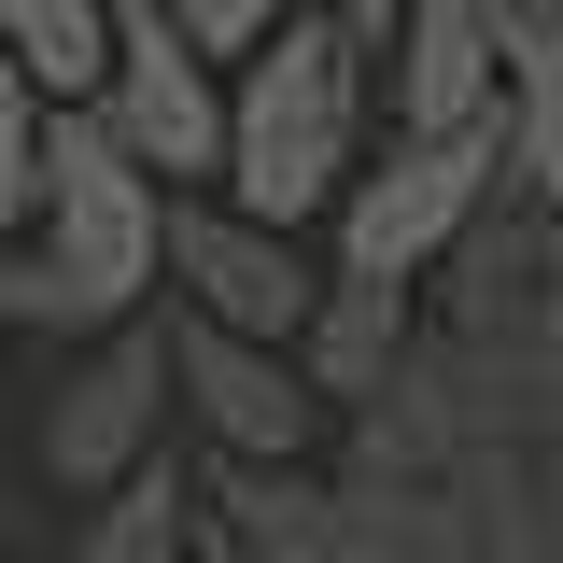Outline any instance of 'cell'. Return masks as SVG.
<instances>
[{"label":"cell","instance_id":"cell-1","mask_svg":"<svg viewBox=\"0 0 563 563\" xmlns=\"http://www.w3.org/2000/svg\"><path fill=\"white\" fill-rule=\"evenodd\" d=\"M352 113H366V43L339 14H282L254 70L225 85V211L254 225H310L352 198Z\"/></svg>","mask_w":563,"mask_h":563},{"label":"cell","instance_id":"cell-2","mask_svg":"<svg viewBox=\"0 0 563 563\" xmlns=\"http://www.w3.org/2000/svg\"><path fill=\"white\" fill-rule=\"evenodd\" d=\"M155 254H169V184H141L128 141L99 128V113H43V268L85 296L99 339L141 324Z\"/></svg>","mask_w":563,"mask_h":563},{"label":"cell","instance_id":"cell-3","mask_svg":"<svg viewBox=\"0 0 563 563\" xmlns=\"http://www.w3.org/2000/svg\"><path fill=\"white\" fill-rule=\"evenodd\" d=\"M493 169H507V128L395 141L380 169H352V198H339V282H422L451 240H479Z\"/></svg>","mask_w":563,"mask_h":563},{"label":"cell","instance_id":"cell-4","mask_svg":"<svg viewBox=\"0 0 563 563\" xmlns=\"http://www.w3.org/2000/svg\"><path fill=\"white\" fill-rule=\"evenodd\" d=\"M99 128L128 141L141 184H225V85L211 57L169 29V0H113V85H99Z\"/></svg>","mask_w":563,"mask_h":563},{"label":"cell","instance_id":"cell-5","mask_svg":"<svg viewBox=\"0 0 563 563\" xmlns=\"http://www.w3.org/2000/svg\"><path fill=\"white\" fill-rule=\"evenodd\" d=\"M155 282H169L198 324L268 339V352H296L310 296H324V282L296 268V240H282V225H254V211H225V198H169V254H155Z\"/></svg>","mask_w":563,"mask_h":563},{"label":"cell","instance_id":"cell-6","mask_svg":"<svg viewBox=\"0 0 563 563\" xmlns=\"http://www.w3.org/2000/svg\"><path fill=\"white\" fill-rule=\"evenodd\" d=\"M155 422H169V324H113V339L57 380V409H43V465H57V493L141 479V465H155Z\"/></svg>","mask_w":563,"mask_h":563},{"label":"cell","instance_id":"cell-7","mask_svg":"<svg viewBox=\"0 0 563 563\" xmlns=\"http://www.w3.org/2000/svg\"><path fill=\"white\" fill-rule=\"evenodd\" d=\"M169 395L211 422L225 465H296V451L324 437V395L296 380V352L225 339V324H198V310H169Z\"/></svg>","mask_w":563,"mask_h":563},{"label":"cell","instance_id":"cell-8","mask_svg":"<svg viewBox=\"0 0 563 563\" xmlns=\"http://www.w3.org/2000/svg\"><path fill=\"white\" fill-rule=\"evenodd\" d=\"M395 141H465L507 113V29H493L479 0H395Z\"/></svg>","mask_w":563,"mask_h":563},{"label":"cell","instance_id":"cell-9","mask_svg":"<svg viewBox=\"0 0 563 563\" xmlns=\"http://www.w3.org/2000/svg\"><path fill=\"white\" fill-rule=\"evenodd\" d=\"M395 366H409V282H324L296 324V380L352 409V395H395Z\"/></svg>","mask_w":563,"mask_h":563},{"label":"cell","instance_id":"cell-10","mask_svg":"<svg viewBox=\"0 0 563 563\" xmlns=\"http://www.w3.org/2000/svg\"><path fill=\"white\" fill-rule=\"evenodd\" d=\"M0 57L43 85V113H99V85H113V0H0Z\"/></svg>","mask_w":563,"mask_h":563},{"label":"cell","instance_id":"cell-11","mask_svg":"<svg viewBox=\"0 0 563 563\" xmlns=\"http://www.w3.org/2000/svg\"><path fill=\"white\" fill-rule=\"evenodd\" d=\"M198 536H211V493L184 465H141V479H113L85 507V550L70 563H198Z\"/></svg>","mask_w":563,"mask_h":563},{"label":"cell","instance_id":"cell-12","mask_svg":"<svg viewBox=\"0 0 563 563\" xmlns=\"http://www.w3.org/2000/svg\"><path fill=\"white\" fill-rule=\"evenodd\" d=\"M507 184L563 211V29H507Z\"/></svg>","mask_w":563,"mask_h":563},{"label":"cell","instance_id":"cell-13","mask_svg":"<svg viewBox=\"0 0 563 563\" xmlns=\"http://www.w3.org/2000/svg\"><path fill=\"white\" fill-rule=\"evenodd\" d=\"M43 211V85L0 57V240Z\"/></svg>","mask_w":563,"mask_h":563},{"label":"cell","instance_id":"cell-14","mask_svg":"<svg viewBox=\"0 0 563 563\" xmlns=\"http://www.w3.org/2000/svg\"><path fill=\"white\" fill-rule=\"evenodd\" d=\"M282 14H296V0H169V29H184L198 57H254Z\"/></svg>","mask_w":563,"mask_h":563},{"label":"cell","instance_id":"cell-15","mask_svg":"<svg viewBox=\"0 0 563 563\" xmlns=\"http://www.w3.org/2000/svg\"><path fill=\"white\" fill-rule=\"evenodd\" d=\"M0 324H57V339H99V324H85V296H70L43 254H0Z\"/></svg>","mask_w":563,"mask_h":563},{"label":"cell","instance_id":"cell-16","mask_svg":"<svg viewBox=\"0 0 563 563\" xmlns=\"http://www.w3.org/2000/svg\"><path fill=\"white\" fill-rule=\"evenodd\" d=\"M493 29H563V0H479Z\"/></svg>","mask_w":563,"mask_h":563},{"label":"cell","instance_id":"cell-17","mask_svg":"<svg viewBox=\"0 0 563 563\" xmlns=\"http://www.w3.org/2000/svg\"><path fill=\"white\" fill-rule=\"evenodd\" d=\"M198 563H240V536H198Z\"/></svg>","mask_w":563,"mask_h":563}]
</instances>
